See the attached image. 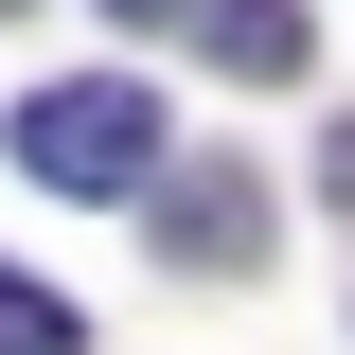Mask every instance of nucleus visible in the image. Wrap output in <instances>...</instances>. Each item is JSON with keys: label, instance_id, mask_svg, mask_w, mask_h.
<instances>
[{"label": "nucleus", "instance_id": "obj_3", "mask_svg": "<svg viewBox=\"0 0 355 355\" xmlns=\"http://www.w3.org/2000/svg\"><path fill=\"white\" fill-rule=\"evenodd\" d=\"M214 71L284 89V71H302V0H214Z\"/></svg>", "mask_w": 355, "mask_h": 355}, {"label": "nucleus", "instance_id": "obj_4", "mask_svg": "<svg viewBox=\"0 0 355 355\" xmlns=\"http://www.w3.org/2000/svg\"><path fill=\"white\" fill-rule=\"evenodd\" d=\"M0 355H89V320H71V302H53L36 266H0Z\"/></svg>", "mask_w": 355, "mask_h": 355}, {"label": "nucleus", "instance_id": "obj_1", "mask_svg": "<svg viewBox=\"0 0 355 355\" xmlns=\"http://www.w3.org/2000/svg\"><path fill=\"white\" fill-rule=\"evenodd\" d=\"M18 160L53 178V196H160V89L142 71H71L18 107Z\"/></svg>", "mask_w": 355, "mask_h": 355}, {"label": "nucleus", "instance_id": "obj_2", "mask_svg": "<svg viewBox=\"0 0 355 355\" xmlns=\"http://www.w3.org/2000/svg\"><path fill=\"white\" fill-rule=\"evenodd\" d=\"M142 231H160V266H196V284H249L266 266V178H160V196H142Z\"/></svg>", "mask_w": 355, "mask_h": 355}, {"label": "nucleus", "instance_id": "obj_5", "mask_svg": "<svg viewBox=\"0 0 355 355\" xmlns=\"http://www.w3.org/2000/svg\"><path fill=\"white\" fill-rule=\"evenodd\" d=\"M320 196H338V214H355V125H338V142H320Z\"/></svg>", "mask_w": 355, "mask_h": 355}, {"label": "nucleus", "instance_id": "obj_6", "mask_svg": "<svg viewBox=\"0 0 355 355\" xmlns=\"http://www.w3.org/2000/svg\"><path fill=\"white\" fill-rule=\"evenodd\" d=\"M107 18H178V0H107Z\"/></svg>", "mask_w": 355, "mask_h": 355}]
</instances>
